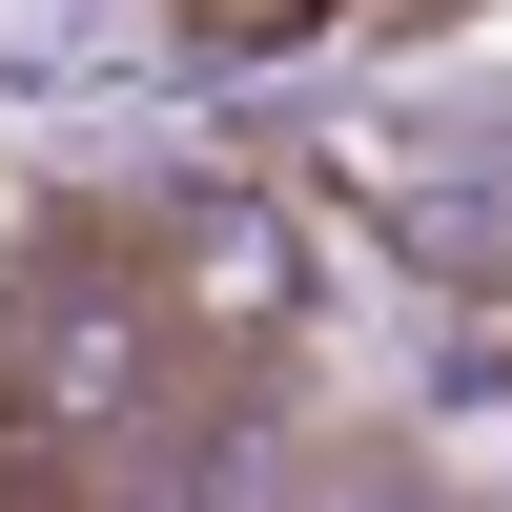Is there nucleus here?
<instances>
[{
	"mask_svg": "<svg viewBox=\"0 0 512 512\" xmlns=\"http://www.w3.org/2000/svg\"><path fill=\"white\" fill-rule=\"evenodd\" d=\"M144 21H185V0H0V82H82V62H123Z\"/></svg>",
	"mask_w": 512,
	"mask_h": 512,
	"instance_id": "nucleus-3",
	"label": "nucleus"
},
{
	"mask_svg": "<svg viewBox=\"0 0 512 512\" xmlns=\"http://www.w3.org/2000/svg\"><path fill=\"white\" fill-rule=\"evenodd\" d=\"M205 328L164 308V267L123 246V205H41L21 246H0V472L82 492V472H144V451H185L205 410Z\"/></svg>",
	"mask_w": 512,
	"mask_h": 512,
	"instance_id": "nucleus-1",
	"label": "nucleus"
},
{
	"mask_svg": "<svg viewBox=\"0 0 512 512\" xmlns=\"http://www.w3.org/2000/svg\"><path fill=\"white\" fill-rule=\"evenodd\" d=\"M103 205H123V246L164 267V308H185L205 349L246 369V390H267V369L328 328V226H308V185H287V164L185 144V164H123Z\"/></svg>",
	"mask_w": 512,
	"mask_h": 512,
	"instance_id": "nucleus-2",
	"label": "nucleus"
}]
</instances>
